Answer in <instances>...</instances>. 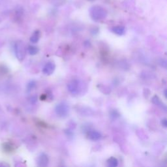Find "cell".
<instances>
[{"mask_svg":"<svg viewBox=\"0 0 167 167\" xmlns=\"http://www.w3.org/2000/svg\"><path fill=\"white\" fill-rule=\"evenodd\" d=\"M107 11L103 7L95 5L91 7L90 9V14L93 20L95 21H100L105 19L107 17Z\"/></svg>","mask_w":167,"mask_h":167,"instance_id":"1","label":"cell"},{"mask_svg":"<svg viewBox=\"0 0 167 167\" xmlns=\"http://www.w3.org/2000/svg\"><path fill=\"white\" fill-rule=\"evenodd\" d=\"M84 88L83 83L78 79H73L67 84V89L72 95L77 96L82 92Z\"/></svg>","mask_w":167,"mask_h":167,"instance_id":"2","label":"cell"},{"mask_svg":"<svg viewBox=\"0 0 167 167\" xmlns=\"http://www.w3.org/2000/svg\"><path fill=\"white\" fill-rule=\"evenodd\" d=\"M14 53L17 59L22 61L25 59L26 55V48L22 41H17L14 44Z\"/></svg>","mask_w":167,"mask_h":167,"instance_id":"3","label":"cell"},{"mask_svg":"<svg viewBox=\"0 0 167 167\" xmlns=\"http://www.w3.org/2000/svg\"><path fill=\"white\" fill-rule=\"evenodd\" d=\"M55 111L58 116L64 118V117H66V116L68 115L69 111V108L67 103L62 102L56 105V108H55Z\"/></svg>","mask_w":167,"mask_h":167,"instance_id":"4","label":"cell"},{"mask_svg":"<svg viewBox=\"0 0 167 167\" xmlns=\"http://www.w3.org/2000/svg\"><path fill=\"white\" fill-rule=\"evenodd\" d=\"M56 69V65L53 61L47 62L42 69V72L47 76H50L53 74Z\"/></svg>","mask_w":167,"mask_h":167,"instance_id":"5","label":"cell"},{"mask_svg":"<svg viewBox=\"0 0 167 167\" xmlns=\"http://www.w3.org/2000/svg\"><path fill=\"white\" fill-rule=\"evenodd\" d=\"M37 164L40 167H47L48 164V156L45 154H41L37 159Z\"/></svg>","mask_w":167,"mask_h":167,"instance_id":"6","label":"cell"},{"mask_svg":"<svg viewBox=\"0 0 167 167\" xmlns=\"http://www.w3.org/2000/svg\"><path fill=\"white\" fill-rule=\"evenodd\" d=\"M88 139L91 140L97 141L101 139L102 135H101V134L99 131H97V130H90V131H89L88 134Z\"/></svg>","mask_w":167,"mask_h":167,"instance_id":"7","label":"cell"},{"mask_svg":"<svg viewBox=\"0 0 167 167\" xmlns=\"http://www.w3.org/2000/svg\"><path fill=\"white\" fill-rule=\"evenodd\" d=\"M112 32L118 35H123L125 33V27L122 26H116L112 28Z\"/></svg>","mask_w":167,"mask_h":167,"instance_id":"8","label":"cell"},{"mask_svg":"<svg viewBox=\"0 0 167 167\" xmlns=\"http://www.w3.org/2000/svg\"><path fill=\"white\" fill-rule=\"evenodd\" d=\"M41 37V32L39 30H36L33 32L32 35L30 37V41L33 43V44H35V43L38 42L39 41V39Z\"/></svg>","mask_w":167,"mask_h":167,"instance_id":"9","label":"cell"},{"mask_svg":"<svg viewBox=\"0 0 167 167\" xmlns=\"http://www.w3.org/2000/svg\"><path fill=\"white\" fill-rule=\"evenodd\" d=\"M108 167H117L118 165V159L115 157H111L107 161Z\"/></svg>","mask_w":167,"mask_h":167,"instance_id":"10","label":"cell"},{"mask_svg":"<svg viewBox=\"0 0 167 167\" xmlns=\"http://www.w3.org/2000/svg\"><path fill=\"white\" fill-rule=\"evenodd\" d=\"M28 52L30 55L34 56L39 52V48L34 45H30L27 48Z\"/></svg>","mask_w":167,"mask_h":167,"instance_id":"11","label":"cell"},{"mask_svg":"<svg viewBox=\"0 0 167 167\" xmlns=\"http://www.w3.org/2000/svg\"><path fill=\"white\" fill-rule=\"evenodd\" d=\"M35 86H36V82H35V81H33L29 82V83H28V84H27V91H30L32 90H33V89L35 88Z\"/></svg>","mask_w":167,"mask_h":167,"instance_id":"12","label":"cell"},{"mask_svg":"<svg viewBox=\"0 0 167 167\" xmlns=\"http://www.w3.org/2000/svg\"><path fill=\"white\" fill-rule=\"evenodd\" d=\"M152 101H153V103H154V104H155V105H161V104L163 105V103H162V102L161 101L160 99H159V98L158 97V96H154V97H153V99H152Z\"/></svg>","mask_w":167,"mask_h":167,"instance_id":"13","label":"cell"},{"mask_svg":"<svg viewBox=\"0 0 167 167\" xmlns=\"http://www.w3.org/2000/svg\"><path fill=\"white\" fill-rule=\"evenodd\" d=\"M161 123H162V124L164 125V127H166V119H164L163 120H162V121H161Z\"/></svg>","mask_w":167,"mask_h":167,"instance_id":"14","label":"cell"},{"mask_svg":"<svg viewBox=\"0 0 167 167\" xmlns=\"http://www.w3.org/2000/svg\"><path fill=\"white\" fill-rule=\"evenodd\" d=\"M0 167H7V166H4L3 165H0Z\"/></svg>","mask_w":167,"mask_h":167,"instance_id":"15","label":"cell"}]
</instances>
